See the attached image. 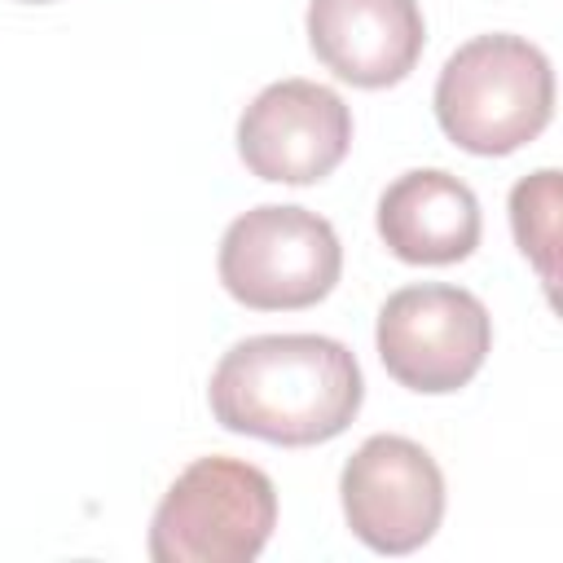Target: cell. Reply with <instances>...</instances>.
<instances>
[{
    "label": "cell",
    "mask_w": 563,
    "mask_h": 563,
    "mask_svg": "<svg viewBox=\"0 0 563 563\" xmlns=\"http://www.w3.org/2000/svg\"><path fill=\"white\" fill-rule=\"evenodd\" d=\"M277 528L273 479L242 457H194L150 519L154 563H251Z\"/></svg>",
    "instance_id": "3957f363"
},
{
    "label": "cell",
    "mask_w": 563,
    "mask_h": 563,
    "mask_svg": "<svg viewBox=\"0 0 563 563\" xmlns=\"http://www.w3.org/2000/svg\"><path fill=\"white\" fill-rule=\"evenodd\" d=\"M479 229L475 189L444 167H413L378 194V238L405 264H457Z\"/></svg>",
    "instance_id": "9c48e42d"
},
{
    "label": "cell",
    "mask_w": 563,
    "mask_h": 563,
    "mask_svg": "<svg viewBox=\"0 0 563 563\" xmlns=\"http://www.w3.org/2000/svg\"><path fill=\"white\" fill-rule=\"evenodd\" d=\"M383 369L418 391L449 396L466 387L493 352V317L479 295L449 282L400 286L383 299L374 325Z\"/></svg>",
    "instance_id": "5b68a950"
},
{
    "label": "cell",
    "mask_w": 563,
    "mask_h": 563,
    "mask_svg": "<svg viewBox=\"0 0 563 563\" xmlns=\"http://www.w3.org/2000/svg\"><path fill=\"white\" fill-rule=\"evenodd\" d=\"M510 229H515V246L519 255L537 268L545 295L554 299V255H559V172L541 167L532 176H523L510 189Z\"/></svg>",
    "instance_id": "30bf717a"
},
{
    "label": "cell",
    "mask_w": 563,
    "mask_h": 563,
    "mask_svg": "<svg viewBox=\"0 0 563 563\" xmlns=\"http://www.w3.org/2000/svg\"><path fill=\"white\" fill-rule=\"evenodd\" d=\"M361 400V365L330 334H251L216 361L207 383L211 418L224 431L282 449L343 435Z\"/></svg>",
    "instance_id": "6da1fadb"
},
{
    "label": "cell",
    "mask_w": 563,
    "mask_h": 563,
    "mask_svg": "<svg viewBox=\"0 0 563 563\" xmlns=\"http://www.w3.org/2000/svg\"><path fill=\"white\" fill-rule=\"evenodd\" d=\"M303 26L317 62L352 88L400 84L427 48L418 0H308Z\"/></svg>",
    "instance_id": "ba28073f"
},
{
    "label": "cell",
    "mask_w": 563,
    "mask_h": 563,
    "mask_svg": "<svg viewBox=\"0 0 563 563\" xmlns=\"http://www.w3.org/2000/svg\"><path fill=\"white\" fill-rule=\"evenodd\" d=\"M18 4H53V0H18Z\"/></svg>",
    "instance_id": "8fae6325"
},
{
    "label": "cell",
    "mask_w": 563,
    "mask_h": 563,
    "mask_svg": "<svg viewBox=\"0 0 563 563\" xmlns=\"http://www.w3.org/2000/svg\"><path fill=\"white\" fill-rule=\"evenodd\" d=\"M440 132L479 158H501L537 141L554 114L550 57L510 31H488L449 53L435 79Z\"/></svg>",
    "instance_id": "7a4b0ae2"
},
{
    "label": "cell",
    "mask_w": 563,
    "mask_h": 563,
    "mask_svg": "<svg viewBox=\"0 0 563 563\" xmlns=\"http://www.w3.org/2000/svg\"><path fill=\"white\" fill-rule=\"evenodd\" d=\"M339 501L352 537L374 554L427 545L444 519V475L409 435H369L339 475Z\"/></svg>",
    "instance_id": "8992f818"
},
{
    "label": "cell",
    "mask_w": 563,
    "mask_h": 563,
    "mask_svg": "<svg viewBox=\"0 0 563 563\" xmlns=\"http://www.w3.org/2000/svg\"><path fill=\"white\" fill-rule=\"evenodd\" d=\"M352 150L347 101L317 79H277L238 119V158L273 185H317Z\"/></svg>",
    "instance_id": "52a82bcc"
},
{
    "label": "cell",
    "mask_w": 563,
    "mask_h": 563,
    "mask_svg": "<svg viewBox=\"0 0 563 563\" xmlns=\"http://www.w3.org/2000/svg\"><path fill=\"white\" fill-rule=\"evenodd\" d=\"M216 273L242 308L299 312L339 286L343 246L325 216L290 202H264L224 229Z\"/></svg>",
    "instance_id": "277c9868"
}]
</instances>
